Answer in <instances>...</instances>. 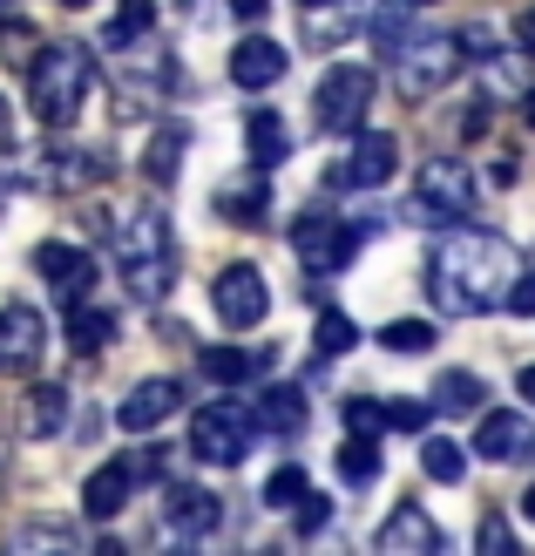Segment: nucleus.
Listing matches in <instances>:
<instances>
[{
  "instance_id": "f257e3e1",
  "label": "nucleus",
  "mask_w": 535,
  "mask_h": 556,
  "mask_svg": "<svg viewBox=\"0 0 535 556\" xmlns=\"http://www.w3.org/2000/svg\"><path fill=\"white\" fill-rule=\"evenodd\" d=\"M509 286H515V244L495 231H447L428 265V299L455 319L488 313L495 299L509 305Z\"/></svg>"
},
{
  "instance_id": "f03ea898",
  "label": "nucleus",
  "mask_w": 535,
  "mask_h": 556,
  "mask_svg": "<svg viewBox=\"0 0 535 556\" xmlns=\"http://www.w3.org/2000/svg\"><path fill=\"white\" fill-rule=\"evenodd\" d=\"M109 244H116V271L129 299H163L177 286V244H170V217H163L156 204H136L116 231H109Z\"/></svg>"
},
{
  "instance_id": "7ed1b4c3",
  "label": "nucleus",
  "mask_w": 535,
  "mask_h": 556,
  "mask_svg": "<svg viewBox=\"0 0 535 556\" xmlns=\"http://www.w3.org/2000/svg\"><path fill=\"white\" fill-rule=\"evenodd\" d=\"M27 96H35V116H41L48 129L75 123L81 96H89V54H81L75 41L41 48V54H35V68H27Z\"/></svg>"
},
{
  "instance_id": "20e7f679",
  "label": "nucleus",
  "mask_w": 535,
  "mask_h": 556,
  "mask_svg": "<svg viewBox=\"0 0 535 556\" xmlns=\"http://www.w3.org/2000/svg\"><path fill=\"white\" fill-rule=\"evenodd\" d=\"M455 62H461V41H447V35H413V27H407V35L386 48L393 89L413 96V102H420V96H434L441 81L455 75Z\"/></svg>"
},
{
  "instance_id": "39448f33",
  "label": "nucleus",
  "mask_w": 535,
  "mask_h": 556,
  "mask_svg": "<svg viewBox=\"0 0 535 556\" xmlns=\"http://www.w3.org/2000/svg\"><path fill=\"white\" fill-rule=\"evenodd\" d=\"M251 434H258V414H244L238 401H211V407L190 414V455H196V462L231 468V462H244Z\"/></svg>"
},
{
  "instance_id": "423d86ee",
  "label": "nucleus",
  "mask_w": 535,
  "mask_h": 556,
  "mask_svg": "<svg viewBox=\"0 0 535 556\" xmlns=\"http://www.w3.org/2000/svg\"><path fill=\"white\" fill-rule=\"evenodd\" d=\"M373 96H380V75H373V68H359V62H332L326 81H319V96H313L326 136H332V129L353 136V129L366 123V109H373Z\"/></svg>"
},
{
  "instance_id": "0eeeda50",
  "label": "nucleus",
  "mask_w": 535,
  "mask_h": 556,
  "mask_svg": "<svg viewBox=\"0 0 535 556\" xmlns=\"http://www.w3.org/2000/svg\"><path fill=\"white\" fill-rule=\"evenodd\" d=\"M292 252L298 265L326 278V271H346L353 252H359V225H346V217H326V211H305L298 225H292Z\"/></svg>"
},
{
  "instance_id": "6e6552de",
  "label": "nucleus",
  "mask_w": 535,
  "mask_h": 556,
  "mask_svg": "<svg viewBox=\"0 0 535 556\" xmlns=\"http://www.w3.org/2000/svg\"><path fill=\"white\" fill-rule=\"evenodd\" d=\"M482 204V184H474L468 163L455 156H434L428 170H420V190H413V211L420 217H441V225H461V217Z\"/></svg>"
},
{
  "instance_id": "1a4fd4ad",
  "label": "nucleus",
  "mask_w": 535,
  "mask_h": 556,
  "mask_svg": "<svg viewBox=\"0 0 535 556\" xmlns=\"http://www.w3.org/2000/svg\"><path fill=\"white\" fill-rule=\"evenodd\" d=\"M211 305H217V319L231 326V332H251V326L271 313V286H265V271H258V265H224V271H217V286H211Z\"/></svg>"
},
{
  "instance_id": "9d476101",
  "label": "nucleus",
  "mask_w": 535,
  "mask_h": 556,
  "mask_svg": "<svg viewBox=\"0 0 535 556\" xmlns=\"http://www.w3.org/2000/svg\"><path fill=\"white\" fill-rule=\"evenodd\" d=\"M41 353H48V319L35 305L8 299L0 305V374H35Z\"/></svg>"
},
{
  "instance_id": "9b49d317",
  "label": "nucleus",
  "mask_w": 535,
  "mask_h": 556,
  "mask_svg": "<svg viewBox=\"0 0 535 556\" xmlns=\"http://www.w3.org/2000/svg\"><path fill=\"white\" fill-rule=\"evenodd\" d=\"M393 170H400V143H393V136L386 129H353V156L340 163V177H332V184H353V190H380Z\"/></svg>"
},
{
  "instance_id": "f8f14e48",
  "label": "nucleus",
  "mask_w": 535,
  "mask_h": 556,
  "mask_svg": "<svg viewBox=\"0 0 535 556\" xmlns=\"http://www.w3.org/2000/svg\"><path fill=\"white\" fill-rule=\"evenodd\" d=\"M35 271L48 278V292L62 299V305H81V299H89V286H95V258L81 252V244H41Z\"/></svg>"
},
{
  "instance_id": "ddd939ff",
  "label": "nucleus",
  "mask_w": 535,
  "mask_h": 556,
  "mask_svg": "<svg viewBox=\"0 0 535 556\" xmlns=\"http://www.w3.org/2000/svg\"><path fill=\"white\" fill-rule=\"evenodd\" d=\"M373 543H380L386 556H434L447 536H441V522L420 509V503H400V509L380 522V536H373Z\"/></svg>"
},
{
  "instance_id": "4468645a",
  "label": "nucleus",
  "mask_w": 535,
  "mask_h": 556,
  "mask_svg": "<svg viewBox=\"0 0 535 556\" xmlns=\"http://www.w3.org/2000/svg\"><path fill=\"white\" fill-rule=\"evenodd\" d=\"M217 522H224V503L211 489H183V482L163 489V530L170 536H211Z\"/></svg>"
},
{
  "instance_id": "2eb2a0df",
  "label": "nucleus",
  "mask_w": 535,
  "mask_h": 556,
  "mask_svg": "<svg viewBox=\"0 0 535 556\" xmlns=\"http://www.w3.org/2000/svg\"><path fill=\"white\" fill-rule=\"evenodd\" d=\"M136 495V462H102L89 482H81V509H89V522H109V516H123V503Z\"/></svg>"
},
{
  "instance_id": "dca6fc26",
  "label": "nucleus",
  "mask_w": 535,
  "mask_h": 556,
  "mask_svg": "<svg viewBox=\"0 0 535 556\" xmlns=\"http://www.w3.org/2000/svg\"><path fill=\"white\" fill-rule=\"evenodd\" d=\"M177 401H183L177 380H143V387H136V394L116 407V428H123V434H150L156 421H170V414H177Z\"/></svg>"
},
{
  "instance_id": "f3484780",
  "label": "nucleus",
  "mask_w": 535,
  "mask_h": 556,
  "mask_svg": "<svg viewBox=\"0 0 535 556\" xmlns=\"http://www.w3.org/2000/svg\"><path fill=\"white\" fill-rule=\"evenodd\" d=\"M535 448V434L522 414H482V428H474V455L482 462H522Z\"/></svg>"
},
{
  "instance_id": "a211bd4d",
  "label": "nucleus",
  "mask_w": 535,
  "mask_h": 556,
  "mask_svg": "<svg viewBox=\"0 0 535 556\" xmlns=\"http://www.w3.org/2000/svg\"><path fill=\"white\" fill-rule=\"evenodd\" d=\"M278 75H285V48H278V41L244 35V41L231 48V81H238V89H271Z\"/></svg>"
},
{
  "instance_id": "6ab92c4d",
  "label": "nucleus",
  "mask_w": 535,
  "mask_h": 556,
  "mask_svg": "<svg viewBox=\"0 0 535 556\" xmlns=\"http://www.w3.org/2000/svg\"><path fill=\"white\" fill-rule=\"evenodd\" d=\"M244 150H251L258 170H278V163L292 156V129L278 123L271 109H251V116H244Z\"/></svg>"
},
{
  "instance_id": "aec40b11",
  "label": "nucleus",
  "mask_w": 535,
  "mask_h": 556,
  "mask_svg": "<svg viewBox=\"0 0 535 556\" xmlns=\"http://www.w3.org/2000/svg\"><path fill=\"white\" fill-rule=\"evenodd\" d=\"M183 150H190V129H183V123L156 129V136H150V150H143V177H150V184H170V177H177V163H183Z\"/></svg>"
},
{
  "instance_id": "412c9836",
  "label": "nucleus",
  "mask_w": 535,
  "mask_h": 556,
  "mask_svg": "<svg viewBox=\"0 0 535 556\" xmlns=\"http://www.w3.org/2000/svg\"><path fill=\"white\" fill-rule=\"evenodd\" d=\"M68 340H75V353H102L109 340H116V313H102V305H68Z\"/></svg>"
},
{
  "instance_id": "4be33fe9",
  "label": "nucleus",
  "mask_w": 535,
  "mask_h": 556,
  "mask_svg": "<svg viewBox=\"0 0 535 556\" xmlns=\"http://www.w3.org/2000/svg\"><path fill=\"white\" fill-rule=\"evenodd\" d=\"M258 428L265 434H305V401H298V387H271V394L258 401Z\"/></svg>"
},
{
  "instance_id": "5701e85b",
  "label": "nucleus",
  "mask_w": 535,
  "mask_h": 556,
  "mask_svg": "<svg viewBox=\"0 0 535 556\" xmlns=\"http://www.w3.org/2000/svg\"><path fill=\"white\" fill-rule=\"evenodd\" d=\"M217 211L238 217V225H258V217H265V177H258V163H251V177H238V184L217 190Z\"/></svg>"
},
{
  "instance_id": "b1692460",
  "label": "nucleus",
  "mask_w": 535,
  "mask_h": 556,
  "mask_svg": "<svg viewBox=\"0 0 535 556\" xmlns=\"http://www.w3.org/2000/svg\"><path fill=\"white\" fill-rule=\"evenodd\" d=\"M62 421H68V394H62V387H35V394H27V421H21V434L48 441V434H62Z\"/></svg>"
},
{
  "instance_id": "393cba45",
  "label": "nucleus",
  "mask_w": 535,
  "mask_h": 556,
  "mask_svg": "<svg viewBox=\"0 0 535 556\" xmlns=\"http://www.w3.org/2000/svg\"><path fill=\"white\" fill-rule=\"evenodd\" d=\"M204 374H211L217 387H238V380H251V374H265V353H244V346H211V353H204Z\"/></svg>"
},
{
  "instance_id": "a878e982",
  "label": "nucleus",
  "mask_w": 535,
  "mask_h": 556,
  "mask_svg": "<svg viewBox=\"0 0 535 556\" xmlns=\"http://www.w3.org/2000/svg\"><path fill=\"white\" fill-rule=\"evenodd\" d=\"M434 407H441V414H474V407H482V380H474L468 367L441 374V387H434Z\"/></svg>"
},
{
  "instance_id": "bb28decb",
  "label": "nucleus",
  "mask_w": 535,
  "mask_h": 556,
  "mask_svg": "<svg viewBox=\"0 0 535 556\" xmlns=\"http://www.w3.org/2000/svg\"><path fill=\"white\" fill-rule=\"evenodd\" d=\"M75 543H81V536L68 530V522H21V530L8 536V549H21V556H27V549H75Z\"/></svg>"
},
{
  "instance_id": "cd10ccee",
  "label": "nucleus",
  "mask_w": 535,
  "mask_h": 556,
  "mask_svg": "<svg viewBox=\"0 0 535 556\" xmlns=\"http://www.w3.org/2000/svg\"><path fill=\"white\" fill-rule=\"evenodd\" d=\"M150 27H156V8H150V0H123V8H116V21H109V48H129V41H143Z\"/></svg>"
},
{
  "instance_id": "c85d7f7f",
  "label": "nucleus",
  "mask_w": 535,
  "mask_h": 556,
  "mask_svg": "<svg viewBox=\"0 0 535 556\" xmlns=\"http://www.w3.org/2000/svg\"><path fill=\"white\" fill-rule=\"evenodd\" d=\"M420 468H428L434 482H461V476H468V455H461L447 434H428V448H420Z\"/></svg>"
},
{
  "instance_id": "c756f323",
  "label": "nucleus",
  "mask_w": 535,
  "mask_h": 556,
  "mask_svg": "<svg viewBox=\"0 0 535 556\" xmlns=\"http://www.w3.org/2000/svg\"><path fill=\"white\" fill-rule=\"evenodd\" d=\"M340 476H346L353 489H366V482L380 476V448H373V434H353L346 448H340Z\"/></svg>"
},
{
  "instance_id": "7c9ffc66",
  "label": "nucleus",
  "mask_w": 535,
  "mask_h": 556,
  "mask_svg": "<svg viewBox=\"0 0 535 556\" xmlns=\"http://www.w3.org/2000/svg\"><path fill=\"white\" fill-rule=\"evenodd\" d=\"M428 340H434V326H428V319H393V326L380 332V346H386V353H428Z\"/></svg>"
},
{
  "instance_id": "2f4dec72",
  "label": "nucleus",
  "mask_w": 535,
  "mask_h": 556,
  "mask_svg": "<svg viewBox=\"0 0 535 556\" xmlns=\"http://www.w3.org/2000/svg\"><path fill=\"white\" fill-rule=\"evenodd\" d=\"M265 503H271V509H298V503H305V468H292V462H285V468H271Z\"/></svg>"
},
{
  "instance_id": "473e14b6",
  "label": "nucleus",
  "mask_w": 535,
  "mask_h": 556,
  "mask_svg": "<svg viewBox=\"0 0 535 556\" xmlns=\"http://www.w3.org/2000/svg\"><path fill=\"white\" fill-rule=\"evenodd\" d=\"M313 340H319V353H326V359H340V353H353L359 332H353V319H346V313H319V332H313Z\"/></svg>"
},
{
  "instance_id": "72a5a7b5",
  "label": "nucleus",
  "mask_w": 535,
  "mask_h": 556,
  "mask_svg": "<svg viewBox=\"0 0 535 556\" xmlns=\"http://www.w3.org/2000/svg\"><path fill=\"white\" fill-rule=\"evenodd\" d=\"M346 428H353V434H386V407L366 401V394H353V401H346Z\"/></svg>"
},
{
  "instance_id": "f704fd0d",
  "label": "nucleus",
  "mask_w": 535,
  "mask_h": 556,
  "mask_svg": "<svg viewBox=\"0 0 535 556\" xmlns=\"http://www.w3.org/2000/svg\"><path fill=\"white\" fill-rule=\"evenodd\" d=\"M305 35H313L319 48H326V41H346V35H353V14H346V8L332 14V0H326V14H313V21H305Z\"/></svg>"
},
{
  "instance_id": "c9c22d12",
  "label": "nucleus",
  "mask_w": 535,
  "mask_h": 556,
  "mask_svg": "<svg viewBox=\"0 0 535 556\" xmlns=\"http://www.w3.org/2000/svg\"><path fill=\"white\" fill-rule=\"evenodd\" d=\"M474 543H482L488 556H501V549H515V530L501 516H482V530H474Z\"/></svg>"
},
{
  "instance_id": "e433bc0d",
  "label": "nucleus",
  "mask_w": 535,
  "mask_h": 556,
  "mask_svg": "<svg viewBox=\"0 0 535 556\" xmlns=\"http://www.w3.org/2000/svg\"><path fill=\"white\" fill-rule=\"evenodd\" d=\"M326 516H332V503L305 489V503H298V536H319V530H326Z\"/></svg>"
},
{
  "instance_id": "4c0bfd02",
  "label": "nucleus",
  "mask_w": 535,
  "mask_h": 556,
  "mask_svg": "<svg viewBox=\"0 0 535 556\" xmlns=\"http://www.w3.org/2000/svg\"><path fill=\"white\" fill-rule=\"evenodd\" d=\"M509 313H515V319H535V271H515V286H509Z\"/></svg>"
},
{
  "instance_id": "58836bf2",
  "label": "nucleus",
  "mask_w": 535,
  "mask_h": 556,
  "mask_svg": "<svg viewBox=\"0 0 535 556\" xmlns=\"http://www.w3.org/2000/svg\"><path fill=\"white\" fill-rule=\"evenodd\" d=\"M386 428H400V434L428 428V407H420V401H400V407H386Z\"/></svg>"
},
{
  "instance_id": "ea45409f",
  "label": "nucleus",
  "mask_w": 535,
  "mask_h": 556,
  "mask_svg": "<svg viewBox=\"0 0 535 556\" xmlns=\"http://www.w3.org/2000/svg\"><path fill=\"white\" fill-rule=\"evenodd\" d=\"M515 48H522V54H535V8H522V14H515Z\"/></svg>"
},
{
  "instance_id": "a19ab883",
  "label": "nucleus",
  "mask_w": 535,
  "mask_h": 556,
  "mask_svg": "<svg viewBox=\"0 0 535 556\" xmlns=\"http://www.w3.org/2000/svg\"><path fill=\"white\" fill-rule=\"evenodd\" d=\"M27 21V0H0V27H21Z\"/></svg>"
},
{
  "instance_id": "79ce46f5",
  "label": "nucleus",
  "mask_w": 535,
  "mask_h": 556,
  "mask_svg": "<svg viewBox=\"0 0 535 556\" xmlns=\"http://www.w3.org/2000/svg\"><path fill=\"white\" fill-rule=\"evenodd\" d=\"M265 8H271V0H231V14H238V21H258Z\"/></svg>"
},
{
  "instance_id": "37998d69",
  "label": "nucleus",
  "mask_w": 535,
  "mask_h": 556,
  "mask_svg": "<svg viewBox=\"0 0 535 556\" xmlns=\"http://www.w3.org/2000/svg\"><path fill=\"white\" fill-rule=\"evenodd\" d=\"M515 387H522V401L535 407V367H522V380H515Z\"/></svg>"
},
{
  "instance_id": "c03bdc74",
  "label": "nucleus",
  "mask_w": 535,
  "mask_h": 556,
  "mask_svg": "<svg viewBox=\"0 0 535 556\" xmlns=\"http://www.w3.org/2000/svg\"><path fill=\"white\" fill-rule=\"evenodd\" d=\"M380 8H407L413 14V8H434V0H380Z\"/></svg>"
},
{
  "instance_id": "a18cd8bd",
  "label": "nucleus",
  "mask_w": 535,
  "mask_h": 556,
  "mask_svg": "<svg viewBox=\"0 0 535 556\" xmlns=\"http://www.w3.org/2000/svg\"><path fill=\"white\" fill-rule=\"evenodd\" d=\"M522 116H528V129H535V89H528V96H522Z\"/></svg>"
},
{
  "instance_id": "49530a36",
  "label": "nucleus",
  "mask_w": 535,
  "mask_h": 556,
  "mask_svg": "<svg viewBox=\"0 0 535 556\" xmlns=\"http://www.w3.org/2000/svg\"><path fill=\"white\" fill-rule=\"evenodd\" d=\"M522 516H528V522H535V482H528V495H522Z\"/></svg>"
},
{
  "instance_id": "de8ad7c7",
  "label": "nucleus",
  "mask_w": 535,
  "mask_h": 556,
  "mask_svg": "<svg viewBox=\"0 0 535 556\" xmlns=\"http://www.w3.org/2000/svg\"><path fill=\"white\" fill-rule=\"evenodd\" d=\"M62 8H95V0H62Z\"/></svg>"
},
{
  "instance_id": "09e8293b",
  "label": "nucleus",
  "mask_w": 535,
  "mask_h": 556,
  "mask_svg": "<svg viewBox=\"0 0 535 556\" xmlns=\"http://www.w3.org/2000/svg\"><path fill=\"white\" fill-rule=\"evenodd\" d=\"M298 8H326V0H298Z\"/></svg>"
},
{
  "instance_id": "8fccbe9b",
  "label": "nucleus",
  "mask_w": 535,
  "mask_h": 556,
  "mask_svg": "<svg viewBox=\"0 0 535 556\" xmlns=\"http://www.w3.org/2000/svg\"><path fill=\"white\" fill-rule=\"evenodd\" d=\"M0 129H8V102H0Z\"/></svg>"
}]
</instances>
